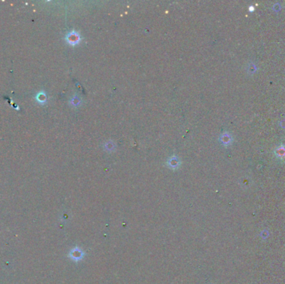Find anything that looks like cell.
I'll return each mask as SVG.
<instances>
[{"mask_svg": "<svg viewBox=\"0 0 285 284\" xmlns=\"http://www.w3.org/2000/svg\"><path fill=\"white\" fill-rule=\"evenodd\" d=\"M65 40L66 42L69 43V45L71 46H75L78 45L81 41V38H80L79 33L78 32H76L74 30H73L71 32H68L65 36Z\"/></svg>", "mask_w": 285, "mask_h": 284, "instance_id": "1", "label": "cell"}, {"mask_svg": "<svg viewBox=\"0 0 285 284\" xmlns=\"http://www.w3.org/2000/svg\"><path fill=\"white\" fill-rule=\"evenodd\" d=\"M83 255H84V254H83V251L78 248L73 249L72 251L70 252V253H69L70 258H72L73 260L75 261V262L80 261V260L83 258Z\"/></svg>", "mask_w": 285, "mask_h": 284, "instance_id": "2", "label": "cell"}, {"mask_svg": "<svg viewBox=\"0 0 285 284\" xmlns=\"http://www.w3.org/2000/svg\"><path fill=\"white\" fill-rule=\"evenodd\" d=\"M35 99H36L38 103H39V104L41 105L45 104V103H47L48 100L47 94H46V93H45L44 91H40V92H39V93L36 94Z\"/></svg>", "mask_w": 285, "mask_h": 284, "instance_id": "3", "label": "cell"}, {"mask_svg": "<svg viewBox=\"0 0 285 284\" xmlns=\"http://www.w3.org/2000/svg\"><path fill=\"white\" fill-rule=\"evenodd\" d=\"M180 161L178 160V158L176 156H173L172 158H170L168 160V165L170 168L176 169L178 168V166L180 165Z\"/></svg>", "mask_w": 285, "mask_h": 284, "instance_id": "4", "label": "cell"}, {"mask_svg": "<svg viewBox=\"0 0 285 284\" xmlns=\"http://www.w3.org/2000/svg\"><path fill=\"white\" fill-rule=\"evenodd\" d=\"M80 103H81V100L77 96H74L73 98L70 99V103L73 105V106H79L80 104Z\"/></svg>", "mask_w": 285, "mask_h": 284, "instance_id": "5", "label": "cell"}, {"mask_svg": "<svg viewBox=\"0 0 285 284\" xmlns=\"http://www.w3.org/2000/svg\"><path fill=\"white\" fill-rule=\"evenodd\" d=\"M105 148L109 152H112L113 150H114L115 149V145L113 144L112 142H108L107 144H105Z\"/></svg>", "mask_w": 285, "mask_h": 284, "instance_id": "6", "label": "cell"}]
</instances>
